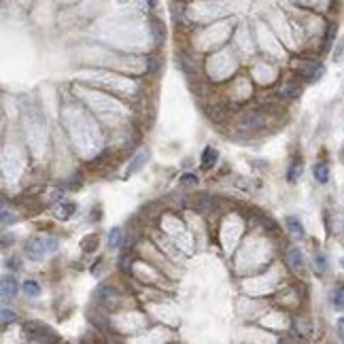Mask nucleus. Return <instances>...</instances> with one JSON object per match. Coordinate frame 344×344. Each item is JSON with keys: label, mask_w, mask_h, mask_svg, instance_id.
Wrapping results in <instances>:
<instances>
[{"label": "nucleus", "mask_w": 344, "mask_h": 344, "mask_svg": "<svg viewBox=\"0 0 344 344\" xmlns=\"http://www.w3.org/2000/svg\"><path fill=\"white\" fill-rule=\"evenodd\" d=\"M6 263H9V268H11V270H19V263H17V259H9Z\"/></svg>", "instance_id": "nucleus-30"}, {"label": "nucleus", "mask_w": 344, "mask_h": 344, "mask_svg": "<svg viewBox=\"0 0 344 344\" xmlns=\"http://www.w3.org/2000/svg\"><path fill=\"white\" fill-rule=\"evenodd\" d=\"M196 183H198V178L193 174H183L181 176V185H185V187H191V185H196Z\"/></svg>", "instance_id": "nucleus-24"}, {"label": "nucleus", "mask_w": 344, "mask_h": 344, "mask_svg": "<svg viewBox=\"0 0 344 344\" xmlns=\"http://www.w3.org/2000/svg\"><path fill=\"white\" fill-rule=\"evenodd\" d=\"M300 91H302V89H300V85L287 81V83H283V87H281V96H285V98H298Z\"/></svg>", "instance_id": "nucleus-16"}, {"label": "nucleus", "mask_w": 344, "mask_h": 344, "mask_svg": "<svg viewBox=\"0 0 344 344\" xmlns=\"http://www.w3.org/2000/svg\"><path fill=\"white\" fill-rule=\"evenodd\" d=\"M285 223H287V229L291 232V236H296V238H304V236H306L302 221H300V217H296V215L287 217V219H285Z\"/></svg>", "instance_id": "nucleus-6"}, {"label": "nucleus", "mask_w": 344, "mask_h": 344, "mask_svg": "<svg viewBox=\"0 0 344 344\" xmlns=\"http://www.w3.org/2000/svg\"><path fill=\"white\" fill-rule=\"evenodd\" d=\"M342 268H344V257H342Z\"/></svg>", "instance_id": "nucleus-33"}, {"label": "nucleus", "mask_w": 344, "mask_h": 344, "mask_svg": "<svg viewBox=\"0 0 344 344\" xmlns=\"http://www.w3.org/2000/svg\"><path fill=\"white\" fill-rule=\"evenodd\" d=\"M2 325H9V323H13V321L17 319V314H15V310H9V308H2Z\"/></svg>", "instance_id": "nucleus-23"}, {"label": "nucleus", "mask_w": 344, "mask_h": 344, "mask_svg": "<svg viewBox=\"0 0 344 344\" xmlns=\"http://www.w3.org/2000/svg\"><path fill=\"white\" fill-rule=\"evenodd\" d=\"M151 32H153V39L155 43H164V37H166V32H164V26L160 19H151Z\"/></svg>", "instance_id": "nucleus-19"}, {"label": "nucleus", "mask_w": 344, "mask_h": 344, "mask_svg": "<svg viewBox=\"0 0 344 344\" xmlns=\"http://www.w3.org/2000/svg\"><path fill=\"white\" fill-rule=\"evenodd\" d=\"M81 185H83V176L79 174V176H73V178H70V183L66 185V187H68V189H77V187H81Z\"/></svg>", "instance_id": "nucleus-25"}, {"label": "nucleus", "mask_w": 344, "mask_h": 344, "mask_svg": "<svg viewBox=\"0 0 344 344\" xmlns=\"http://www.w3.org/2000/svg\"><path fill=\"white\" fill-rule=\"evenodd\" d=\"M332 306L336 310H344V285H336L332 291Z\"/></svg>", "instance_id": "nucleus-12"}, {"label": "nucleus", "mask_w": 344, "mask_h": 344, "mask_svg": "<svg viewBox=\"0 0 344 344\" xmlns=\"http://www.w3.org/2000/svg\"><path fill=\"white\" fill-rule=\"evenodd\" d=\"M285 259L289 263V268L293 272H304V255L298 247H289L285 251Z\"/></svg>", "instance_id": "nucleus-3"}, {"label": "nucleus", "mask_w": 344, "mask_h": 344, "mask_svg": "<svg viewBox=\"0 0 344 344\" xmlns=\"http://www.w3.org/2000/svg\"><path fill=\"white\" fill-rule=\"evenodd\" d=\"M21 289H24V293L28 298H39L41 296V287L37 281H26L24 285H21Z\"/></svg>", "instance_id": "nucleus-18"}, {"label": "nucleus", "mask_w": 344, "mask_h": 344, "mask_svg": "<svg viewBox=\"0 0 344 344\" xmlns=\"http://www.w3.org/2000/svg\"><path fill=\"white\" fill-rule=\"evenodd\" d=\"M57 247H60V240L55 236H34L26 245V255L30 259H43V257L55 253Z\"/></svg>", "instance_id": "nucleus-1"}, {"label": "nucleus", "mask_w": 344, "mask_h": 344, "mask_svg": "<svg viewBox=\"0 0 344 344\" xmlns=\"http://www.w3.org/2000/svg\"><path fill=\"white\" fill-rule=\"evenodd\" d=\"M24 332H26V338L34 340V342H55L57 340V336L51 327L37 323V321H28L24 325Z\"/></svg>", "instance_id": "nucleus-2"}, {"label": "nucleus", "mask_w": 344, "mask_h": 344, "mask_svg": "<svg viewBox=\"0 0 344 344\" xmlns=\"http://www.w3.org/2000/svg\"><path fill=\"white\" fill-rule=\"evenodd\" d=\"M334 37H336V26H329L327 28V34H325V45H329V43L334 41Z\"/></svg>", "instance_id": "nucleus-26"}, {"label": "nucleus", "mask_w": 344, "mask_h": 344, "mask_svg": "<svg viewBox=\"0 0 344 344\" xmlns=\"http://www.w3.org/2000/svg\"><path fill=\"white\" fill-rule=\"evenodd\" d=\"M9 223V211H2V225Z\"/></svg>", "instance_id": "nucleus-31"}, {"label": "nucleus", "mask_w": 344, "mask_h": 344, "mask_svg": "<svg viewBox=\"0 0 344 344\" xmlns=\"http://www.w3.org/2000/svg\"><path fill=\"white\" fill-rule=\"evenodd\" d=\"M15 293H17V281L13 276H2V302L13 300Z\"/></svg>", "instance_id": "nucleus-5"}, {"label": "nucleus", "mask_w": 344, "mask_h": 344, "mask_svg": "<svg viewBox=\"0 0 344 344\" xmlns=\"http://www.w3.org/2000/svg\"><path fill=\"white\" fill-rule=\"evenodd\" d=\"M121 247V229L115 227L109 232V249H119Z\"/></svg>", "instance_id": "nucleus-21"}, {"label": "nucleus", "mask_w": 344, "mask_h": 344, "mask_svg": "<svg viewBox=\"0 0 344 344\" xmlns=\"http://www.w3.org/2000/svg\"><path fill=\"white\" fill-rule=\"evenodd\" d=\"M325 270H327V257L323 253H317L314 255V272L321 276V274H325Z\"/></svg>", "instance_id": "nucleus-20"}, {"label": "nucleus", "mask_w": 344, "mask_h": 344, "mask_svg": "<svg viewBox=\"0 0 344 344\" xmlns=\"http://www.w3.org/2000/svg\"><path fill=\"white\" fill-rule=\"evenodd\" d=\"M314 178H317V183H321V185H325V183H329V166L327 164H323V162H319V164H314Z\"/></svg>", "instance_id": "nucleus-9"}, {"label": "nucleus", "mask_w": 344, "mask_h": 344, "mask_svg": "<svg viewBox=\"0 0 344 344\" xmlns=\"http://www.w3.org/2000/svg\"><path fill=\"white\" fill-rule=\"evenodd\" d=\"M147 157H149V153H147V151H140L138 155H136L134 160L130 162V166H128V174H134V172H138V170L142 168V164L147 162Z\"/></svg>", "instance_id": "nucleus-14"}, {"label": "nucleus", "mask_w": 344, "mask_h": 344, "mask_svg": "<svg viewBox=\"0 0 344 344\" xmlns=\"http://www.w3.org/2000/svg\"><path fill=\"white\" fill-rule=\"evenodd\" d=\"M157 66H160V64H157V60H149V73H153V70H157Z\"/></svg>", "instance_id": "nucleus-29"}, {"label": "nucleus", "mask_w": 344, "mask_h": 344, "mask_svg": "<svg viewBox=\"0 0 344 344\" xmlns=\"http://www.w3.org/2000/svg\"><path fill=\"white\" fill-rule=\"evenodd\" d=\"M336 327H338V338L344 342V317L338 319V325H336Z\"/></svg>", "instance_id": "nucleus-28"}, {"label": "nucleus", "mask_w": 344, "mask_h": 344, "mask_svg": "<svg viewBox=\"0 0 344 344\" xmlns=\"http://www.w3.org/2000/svg\"><path fill=\"white\" fill-rule=\"evenodd\" d=\"M300 73H302L308 81H317L319 77H323L325 68L321 66V62H304L302 66H300Z\"/></svg>", "instance_id": "nucleus-4"}, {"label": "nucleus", "mask_w": 344, "mask_h": 344, "mask_svg": "<svg viewBox=\"0 0 344 344\" xmlns=\"http://www.w3.org/2000/svg\"><path fill=\"white\" fill-rule=\"evenodd\" d=\"M240 126L242 128H249V130H257V128H261V119L257 117L255 113H245L240 117Z\"/></svg>", "instance_id": "nucleus-11"}, {"label": "nucleus", "mask_w": 344, "mask_h": 344, "mask_svg": "<svg viewBox=\"0 0 344 344\" xmlns=\"http://www.w3.org/2000/svg\"><path fill=\"white\" fill-rule=\"evenodd\" d=\"M217 157H219L217 149H215V147H206V149H204V153H202V166H204L206 170L213 168V166H215V162H217Z\"/></svg>", "instance_id": "nucleus-13"}, {"label": "nucleus", "mask_w": 344, "mask_h": 344, "mask_svg": "<svg viewBox=\"0 0 344 344\" xmlns=\"http://www.w3.org/2000/svg\"><path fill=\"white\" fill-rule=\"evenodd\" d=\"M300 176H302V157H293L289 164V170H287V181L296 183Z\"/></svg>", "instance_id": "nucleus-7"}, {"label": "nucleus", "mask_w": 344, "mask_h": 344, "mask_svg": "<svg viewBox=\"0 0 344 344\" xmlns=\"http://www.w3.org/2000/svg\"><path fill=\"white\" fill-rule=\"evenodd\" d=\"M96 247H98V236L96 234H91V236H87V238L81 240V249L87 251V253H89V251H94Z\"/></svg>", "instance_id": "nucleus-22"}, {"label": "nucleus", "mask_w": 344, "mask_h": 344, "mask_svg": "<svg viewBox=\"0 0 344 344\" xmlns=\"http://www.w3.org/2000/svg\"><path fill=\"white\" fill-rule=\"evenodd\" d=\"M75 211H77V204L75 202H62L55 209V217L62 219V221H66V219H70V215H73Z\"/></svg>", "instance_id": "nucleus-10"}, {"label": "nucleus", "mask_w": 344, "mask_h": 344, "mask_svg": "<svg viewBox=\"0 0 344 344\" xmlns=\"http://www.w3.org/2000/svg\"><path fill=\"white\" fill-rule=\"evenodd\" d=\"M176 60H178V68H181L183 73H187V75L196 73V64H193V60L185 51H178L176 53Z\"/></svg>", "instance_id": "nucleus-8"}, {"label": "nucleus", "mask_w": 344, "mask_h": 344, "mask_svg": "<svg viewBox=\"0 0 344 344\" xmlns=\"http://www.w3.org/2000/svg\"><path fill=\"white\" fill-rule=\"evenodd\" d=\"M259 221H261V225L263 227H270V229H276V223L272 221L270 217H259Z\"/></svg>", "instance_id": "nucleus-27"}, {"label": "nucleus", "mask_w": 344, "mask_h": 344, "mask_svg": "<svg viewBox=\"0 0 344 344\" xmlns=\"http://www.w3.org/2000/svg\"><path fill=\"white\" fill-rule=\"evenodd\" d=\"M293 329H296V332H300L298 336H302V338H306V336H310V323H308V321L304 319V317H300V319H296L293 321Z\"/></svg>", "instance_id": "nucleus-15"}, {"label": "nucleus", "mask_w": 344, "mask_h": 344, "mask_svg": "<svg viewBox=\"0 0 344 344\" xmlns=\"http://www.w3.org/2000/svg\"><path fill=\"white\" fill-rule=\"evenodd\" d=\"M198 209L209 215V213H213L215 209H217V202H215L213 198H209V196H202V198L198 200Z\"/></svg>", "instance_id": "nucleus-17"}, {"label": "nucleus", "mask_w": 344, "mask_h": 344, "mask_svg": "<svg viewBox=\"0 0 344 344\" xmlns=\"http://www.w3.org/2000/svg\"><path fill=\"white\" fill-rule=\"evenodd\" d=\"M147 4H149V6H155V4H157V0H147Z\"/></svg>", "instance_id": "nucleus-32"}]
</instances>
